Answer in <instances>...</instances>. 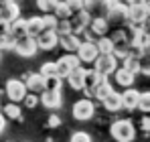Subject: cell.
<instances>
[{"label": "cell", "instance_id": "cell-1", "mask_svg": "<svg viewBox=\"0 0 150 142\" xmlns=\"http://www.w3.org/2000/svg\"><path fill=\"white\" fill-rule=\"evenodd\" d=\"M110 134H112V138L120 142H130L136 138V128L130 120H116L110 126Z\"/></svg>", "mask_w": 150, "mask_h": 142}, {"label": "cell", "instance_id": "cell-2", "mask_svg": "<svg viewBox=\"0 0 150 142\" xmlns=\"http://www.w3.org/2000/svg\"><path fill=\"white\" fill-rule=\"evenodd\" d=\"M93 69L101 73V75H112L116 67H118V57L114 53H100L96 59H93Z\"/></svg>", "mask_w": 150, "mask_h": 142}, {"label": "cell", "instance_id": "cell-3", "mask_svg": "<svg viewBox=\"0 0 150 142\" xmlns=\"http://www.w3.org/2000/svg\"><path fill=\"white\" fill-rule=\"evenodd\" d=\"M105 18H108V23H112V24L128 23V4H124L122 0H114L110 10L105 12Z\"/></svg>", "mask_w": 150, "mask_h": 142}, {"label": "cell", "instance_id": "cell-4", "mask_svg": "<svg viewBox=\"0 0 150 142\" xmlns=\"http://www.w3.org/2000/svg\"><path fill=\"white\" fill-rule=\"evenodd\" d=\"M75 55L79 57L81 65H85V63H93V59L100 55V51H98V47H96V41L81 39V43H79V47H77V51H75Z\"/></svg>", "mask_w": 150, "mask_h": 142}, {"label": "cell", "instance_id": "cell-5", "mask_svg": "<svg viewBox=\"0 0 150 142\" xmlns=\"http://www.w3.org/2000/svg\"><path fill=\"white\" fill-rule=\"evenodd\" d=\"M110 39H112V43H114V55L118 57V61L124 59L126 55H128V49H130V41H128V37H126V31L124 28H116Z\"/></svg>", "mask_w": 150, "mask_h": 142}, {"label": "cell", "instance_id": "cell-6", "mask_svg": "<svg viewBox=\"0 0 150 142\" xmlns=\"http://www.w3.org/2000/svg\"><path fill=\"white\" fill-rule=\"evenodd\" d=\"M26 92H28V89H26L23 79H8L6 85H4V94L8 95L10 102H16V104L23 102V97L26 95Z\"/></svg>", "mask_w": 150, "mask_h": 142}, {"label": "cell", "instance_id": "cell-7", "mask_svg": "<svg viewBox=\"0 0 150 142\" xmlns=\"http://www.w3.org/2000/svg\"><path fill=\"white\" fill-rule=\"evenodd\" d=\"M35 41L41 51H53L55 47H59V35H57V31H51V28H43L35 37Z\"/></svg>", "mask_w": 150, "mask_h": 142}, {"label": "cell", "instance_id": "cell-8", "mask_svg": "<svg viewBox=\"0 0 150 142\" xmlns=\"http://www.w3.org/2000/svg\"><path fill=\"white\" fill-rule=\"evenodd\" d=\"M93 112H96V106H93L91 97H83V99H79V102L73 104V118L79 120V122L89 120L93 116Z\"/></svg>", "mask_w": 150, "mask_h": 142}, {"label": "cell", "instance_id": "cell-9", "mask_svg": "<svg viewBox=\"0 0 150 142\" xmlns=\"http://www.w3.org/2000/svg\"><path fill=\"white\" fill-rule=\"evenodd\" d=\"M14 51H16L21 57H35L37 51H39V47H37V41H35L33 37L25 35V37H18V39H16Z\"/></svg>", "mask_w": 150, "mask_h": 142}, {"label": "cell", "instance_id": "cell-10", "mask_svg": "<svg viewBox=\"0 0 150 142\" xmlns=\"http://www.w3.org/2000/svg\"><path fill=\"white\" fill-rule=\"evenodd\" d=\"M71 33H75V35H83V31H85V26L89 24V21H91V14L85 10V8H81V10H77V12H73L71 14Z\"/></svg>", "mask_w": 150, "mask_h": 142}, {"label": "cell", "instance_id": "cell-11", "mask_svg": "<svg viewBox=\"0 0 150 142\" xmlns=\"http://www.w3.org/2000/svg\"><path fill=\"white\" fill-rule=\"evenodd\" d=\"M41 104L47 108V110H59L61 104H63V97H61V89H45L39 94Z\"/></svg>", "mask_w": 150, "mask_h": 142}, {"label": "cell", "instance_id": "cell-12", "mask_svg": "<svg viewBox=\"0 0 150 142\" xmlns=\"http://www.w3.org/2000/svg\"><path fill=\"white\" fill-rule=\"evenodd\" d=\"M79 65H81V61H79V57L75 53H65L61 59H57V71H59L61 77H65L71 69L79 67Z\"/></svg>", "mask_w": 150, "mask_h": 142}, {"label": "cell", "instance_id": "cell-13", "mask_svg": "<svg viewBox=\"0 0 150 142\" xmlns=\"http://www.w3.org/2000/svg\"><path fill=\"white\" fill-rule=\"evenodd\" d=\"M114 0H83V8L91 16H105Z\"/></svg>", "mask_w": 150, "mask_h": 142}, {"label": "cell", "instance_id": "cell-14", "mask_svg": "<svg viewBox=\"0 0 150 142\" xmlns=\"http://www.w3.org/2000/svg\"><path fill=\"white\" fill-rule=\"evenodd\" d=\"M148 16V8L146 2H138V4H128V23L142 24Z\"/></svg>", "mask_w": 150, "mask_h": 142}, {"label": "cell", "instance_id": "cell-15", "mask_svg": "<svg viewBox=\"0 0 150 142\" xmlns=\"http://www.w3.org/2000/svg\"><path fill=\"white\" fill-rule=\"evenodd\" d=\"M101 77H108V75H101L96 69H85V73H83V94H85V97H93V87L98 85V81Z\"/></svg>", "mask_w": 150, "mask_h": 142}, {"label": "cell", "instance_id": "cell-16", "mask_svg": "<svg viewBox=\"0 0 150 142\" xmlns=\"http://www.w3.org/2000/svg\"><path fill=\"white\" fill-rule=\"evenodd\" d=\"M25 85L28 92H33V94H41V92H45V75L39 71V73H26L25 75Z\"/></svg>", "mask_w": 150, "mask_h": 142}, {"label": "cell", "instance_id": "cell-17", "mask_svg": "<svg viewBox=\"0 0 150 142\" xmlns=\"http://www.w3.org/2000/svg\"><path fill=\"white\" fill-rule=\"evenodd\" d=\"M120 95H122V108H124V110L134 112V110L138 108V97H140V92H138V89H134V87L130 85V87H126L124 94H120Z\"/></svg>", "mask_w": 150, "mask_h": 142}, {"label": "cell", "instance_id": "cell-18", "mask_svg": "<svg viewBox=\"0 0 150 142\" xmlns=\"http://www.w3.org/2000/svg\"><path fill=\"white\" fill-rule=\"evenodd\" d=\"M18 16H21V8H18V4H16L14 0L6 2V4H0V18H2V21L12 23V21L18 18Z\"/></svg>", "mask_w": 150, "mask_h": 142}, {"label": "cell", "instance_id": "cell-19", "mask_svg": "<svg viewBox=\"0 0 150 142\" xmlns=\"http://www.w3.org/2000/svg\"><path fill=\"white\" fill-rule=\"evenodd\" d=\"M81 43V37L75 33H67V35H59V47L65 49V53H75Z\"/></svg>", "mask_w": 150, "mask_h": 142}, {"label": "cell", "instance_id": "cell-20", "mask_svg": "<svg viewBox=\"0 0 150 142\" xmlns=\"http://www.w3.org/2000/svg\"><path fill=\"white\" fill-rule=\"evenodd\" d=\"M112 75L116 77V83L122 85V87H130V85H134V79H136V73L124 69V67H116V71H114Z\"/></svg>", "mask_w": 150, "mask_h": 142}, {"label": "cell", "instance_id": "cell-21", "mask_svg": "<svg viewBox=\"0 0 150 142\" xmlns=\"http://www.w3.org/2000/svg\"><path fill=\"white\" fill-rule=\"evenodd\" d=\"M101 106H103L108 112H120V110H124V108H122V95L116 94V92H110V94L105 95V97L101 99Z\"/></svg>", "mask_w": 150, "mask_h": 142}, {"label": "cell", "instance_id": "cell-22", "mask_svg": "<svg viewBox=\"0 0 150 142\" xmlns=\"http://www.w3.org/2000/svg\"><path fill=\"white\" fill-rule=\"evenodd\" d=\"M83 73H85V67L79 65V67L71 69L65 75V77H67V83H69L73 89H83Z\"/></svg>", "mask_w": 150, "mask_h": 142}, {"label": "cell", "instance_id": "cell-23", "mask_svg": "<svg viewBox=\"0 0 150 142\" xmlns=\"http://www.w3.org/2000/svg\"><path fill=\"white\" fill-rule=\"evenodd\" d=\"M110 92H114V87H112V83H110V81H108V77H101L100 81H98V85H96V87H93V97H96V99H103V97H105V95L110 94Z\"/></svg>", "mask_w": 150, "mask_h": 142}, {"label": "cell", "instance_id": "cell-24", "mask_svg": "<svg viewBox=\"0 0 150 142\" xmlns=\"http://www.w3.org/2000/svg\"><path fill=\"white\" fill-rule=\"evenodd\" d=\"M41 31H43V18H41V16H30V18H26V35H28V37L35 39Z\"/></svg>", "mask_w": 150, "mask_h": 142}, {"label": "cell", "instance_id": "cell-25", "mask_svg": "<svg viewBox=\"0 0 150 142\" xmlns=\"http://www.w3.org/2000/svg\"><path fill=\"white\" fill-rule=\"evenodd\" d=\"M8 31H10V35H14L16 39L18 37H25L26 35V21L25 18H14L12 23H10V26H8Z\"/></svg>", "mask_w": 150, "mask_h": 142}, {"label": "cell", "instance_id": "cell-26", "mask_svg": "<svg viewBox=\"0 0 150 142\" xmlns=\"http://www.w3.org/2000/svg\"><path fill=\"white\" fill-rule=\"evenodd\" d=\"M2 114H4L6 118H10V120H23L21 108H18V104H16V102H10V104H6V106L2 108Z\"/></svg>", "mask_w": 150, "mask_h": 142}, {"label": "cell", "instance_id": "cell-27", "mask_svg": "<svg viewBox=\"0 0 150 142\" xmlns=\"http://www.w3.org/2000/svg\"><path fill=\"white\" fill-rule=\"evenodd\" d=\"M96 47H98L100 53H114V43L108 35H101V37L96 39Z\"/></svg>", "mask_w": 150, "mask_h": 142}, {"label": "cell", "instance_id": "cell-28", "mask_svg": "<svg viewBox=\"0 0 150 142\" xmlns=\"http://www.w3.org/2000/svg\"><path fill=\"white\" fill-rule=\"evenodd\" d=\"M120 61H122V67H124V69L132 71V73H138V71H140V65H138V57H136V55H130V53H128L124 59H120Z\"/></svg>", "mask_w": 150, "mask_h": 142}, {"label": "cell", "instance_id": "cell-29", "mask_svg": "<svg viewBox=\"0 0 150 142\" xmlns=\"http://www.w3.org/2000/svg\"><path fill=\"white\" fill-rule=\"evenodd\" d=\"M14 45H16V37L10 35V31L0 37V51H14Z\"/></svg>", "mask_w": 150, "mask_h": 142}, {"label": "cell", "instance_id": "cell-30", "mask_svg": "<svg viewBox=\"0 0 150 142\" xmlns=\"http://www.w3.org/2000/svg\"><path fill=\"white\" fill-rule=\"evenodd\" d=\"M53 14L61 21V18H71V14H73V12L67 8V4H65L63 0H59V2H57V6L53 8Z\"/></svg>", "mask_w": 150, "mask_h": 142}, {"label": "cell", "instance_id": "cell-31", "mask_svg": "<svg viewBox=\"0 0 150 142\" xmlns=\"http://www.w3.org/2000/svg\"><path fill=\"white\" fill-rule=\"evenodd\" d=\"M140 112L144 114H150V92H140V97H138V108Z\"/></svg>", "mask_w": 150, "mask_h": 142}, {"label": "cell", "instance_id": "cell-32", "mask_svg": "<svg viewBox=\"0 0 150 142\" xmlns=\"http://www.w3.org/2000/svg\"><path fill=\"white\" fill-rule=\"evenodd\" d=\"M61 83H63V77H59V75L45 77V89H61Z\"/></svg>", "mask_w": 150, "mask_h": 142}, {"label": "cell", "instance_id": "cell-33", "mask_svg": "<svg viewBox=\"0 0 150 142\" xmlns=\"http://www.w3.org/2000/svg\"><path fill=\"white\" fill-rule=\"evenodd\" d=\"M41 18H43V28H51V31H55V28H57V23H59V18H57L53 12H45Z\"/></svg>", "mask_w": 150, "mask_h": 142}, {"label": "cell", "instance_id": "cell-34", "mask_svg": "<svg viewBox=\"0 0 150 142\" xmlns=\"http://www.w3.org/2000/svg\"><path fill=\"white\" fill-rule=\"evenodd\" d=\"M138 65H140V71H138V73L150 75V55L148 53H142V55L138 57Z\"/></svg>", "mask_w": 150, "mask_h": 142}, {"label": "cell", "instance_id": "cell-35", "mask_svg": "<svg viewBox=\"0 0 150 142\" xmlns=\"http://www.w3.org/2000/svg\"><path fill=\"white\" fill-rule=\"evenodd\" d=\"M23 102H25L26 108H37L39 104H41V99H39V94H33V92H26V95L23 97Z\"/></svg>", "mask_w": 150, "mask_h": 142}, {"label": "cell", "instance_id": "cell-36", "mask_svg": "<svg viewBox=\"0 0 150 142\" xmlns=\"http://www.w3.org/2000/svg\"><path fill=\"white\" fill-rule=\"evenodd\" d=\"M41 73L45 75V77H49V75H59V71H57V61H47V63H43V67H41ZM61 77V75H59Z\"/></svg>", "mask_w": 150, "mask_h": 142}, {"label": "cell", "instance_id": "cell-37", "mask_svg": "<svg viewBox=\"0 0 150 142\" xmlns=\"http://www.w3.org/2000/svg\"><path fill=\"white\" fill-rule=\"evenodd\" d=\"M59 0H37V8L43 12H53V8L57 6Z\"/></svg>", "mask_w": 150, "mask_h": 142}, {"label": "cell", "instance_id": "cell-38", "mask_svg": "<svg viewBox=\"0 0 150 142\" xmlns=\"http://www.w3.org/2000/svg\"><path fill=\"white\" fill-rule=\"evenodd\" d=\"M57 35H67V33H71V21L69 18H61L59 23H57Z\"/></svg>", "mask_w": 150, "mask_h": 142}, {"label": "cell", "instance_id": "cell-39", "mask_svg": "<svg viewBox=\"0 0 150 142\" xmlns=\"http://www.w3.org/2000/svg\"><path fill=\"white\" fill-rule=\"evenodd\" d=\"M63 2L67 4V8H69L71 12H77V10L83 8V0H63Z\"/></svg>", "mask_w": 150, "mask_h": 142}, {"label": "cell", "instance_id": "cell-40", "mask_svg": "<svg viewBox=\"0 0 150 142\" xmlns=\"http://www.w3.org/2000/svg\"><path fill=\"white\" fill-rule=\"evenodd\" d=\"M71 140L73 142H89L91 136H89L87 132H73V134H71Z\"/></svg>", "mask_w": 150, "mask_h": 142}, {"label": "cell", "instance_id": "cell-41", "mask_svg": "<svg viewBox=\"0 0 150 142\" xmlns=\"http://www.w3.org/2000/svg\"><path fill=\"white\" fill-rule=\"evenodd\" d=\"M47 124H49V128H57V126H61V118H59L57 114H51L49 120H47Z\"/></svg>", "mask_w": 150, "mask_h": 142}, {"label": "cell", "instance_id": "cell-42", "mask_svg": "<svg viewBox=\"0 0 150 142\" xmlns=\"http://www.w3.org/2000/svg\"><path fill=\"white\" fill-rule=\"evenodd\" d=\"M140 28H142V33H144V35H146V37L150 39V14L146 16V21L140 24Z\"/></svg>", "mask_w": 150, "mask_h": 142}, {"label": "cell", "instance_id": "cell-43", "mask_svg": "<svg viewBox=\"0 0 150 142\" xmlns=\"http://www.w3.org/2000/svg\"><path fill=\"white\" fill-rule=\"evenodd\" d=\"M140 128L144 132H150V116H144V118L140 120Z\"/></svg>", "mask_w": 150, "mask_h": 142}, {"label": "cell", "instance_id": "cell-44", "mask_svg": "<svg viewBox=\"0 0 150 142\" xmlns=\"http://www.w3.org/2000/svg\"><path fill=\"white\" fill-rule=\"evenodd\" d=\"M8 26H10V23H6V21L0 18V37H2L4 33H8Z\"/></svg>", "mask_w": 150, "mask_h": 142}, {"label": "cell", "instance_id": "cell-45", "mask_svg": "<svg viewBox=\"0 0 150 142\" xmlns=\"http://www.w3.org/2000/svg\"><path fill=\"white\" fill-rule=\"evenodd\" d=\"M4 128H6V116L0 114V132H4Z\"/></svg>", "mask_w": 150, "mask_h": 142}, {"label": "cell", "instance_id": "cell-46", "mask_svg": "<svg viewBox=\"0 0 150 142\" xmlns=\"http://www.w3.org/2000/svg\"><path fill=\"white\" fill-rule=\"evenodd\" d=\"M126 4H138V2H146V0H124Z\"/></svg>", "mask_w": 150, "mask_h": 142}, {"label": "cell", "instance_id": "cell-47", "mask_svg": "<svg viewBox=\"0 0 150 142\" xmlns=\"http://www.w3.org/2000/svg\"><path fill=\"white\" fill-rule=\"evenodd\" d=\"M146 8H148V14H150V0H146Z\"/></svg>", "mask_w": 150, "mask_h": 142}, {"label": "cell", "instance_id": "cell-48", "mask_svg": "<svg viewBox=\"0 0 150 142\" xmlns=\"http://www.w3.org/2000/svg\"><path fill=\"white\" fill-rule=\"evenodd\" d=\"M6 2H10V0H0V4H6Z\"/></svg>", "mask_w": 150, "mask_h": 142}, {"label": "cell", "instance_id": "cell-49", "mask_svg": "<svg viewBox=\"0 0 150 142\" xmlns=\"http://www.w3.org/2000/svg\"><path fill=\"white\" fill-rule=\"evenodd\" d=\"M0 55H2V51H0Z\"/></svg>", "mask_w": 150, "mask_h": 142}]
</instances>
